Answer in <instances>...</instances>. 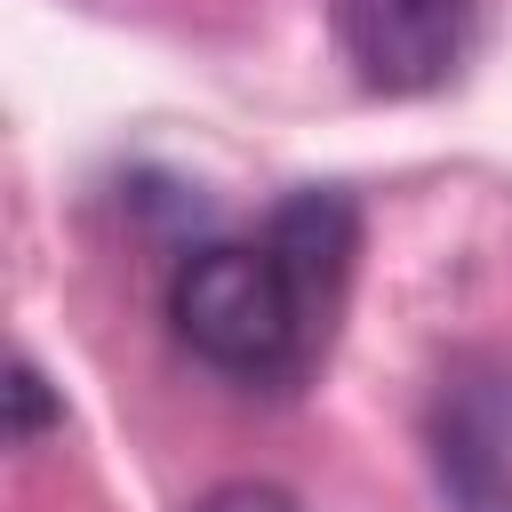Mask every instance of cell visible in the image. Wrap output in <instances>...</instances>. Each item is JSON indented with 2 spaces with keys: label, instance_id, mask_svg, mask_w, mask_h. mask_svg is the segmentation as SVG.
Masks as SVG:
<instances>
[{
  "label": "cell",
  "instance_id": "cell-6",
  "mask_svg": "<svg viewBox=\"0 0 512 512\" xmlns=\"http://www.w3.org/2000/svg\"><path fill=\"white\" fill-rule=\"evenodd\" d=\"M192 512H296V496L272 488V480H224V488H208Z\"/></svg>",
  "mask_w": 512,
  "mask_h": 512
},
{
  "label": "cell",
  "instance_id": "cell-5",
  "mask_svg": "<svg viewBox=\"0 0 512 512\" xmlns=\"http://www.w3.org/2000/svg\"><path fill=\"white\" fill-rule=\"evenodd\" d=\"M40 424H56V400H48L40 368H32V360H16V368H8V440H16V448H32V440H40Z\"/></svg>",
  "mask_w": 512,
  "mask_h": 512
},
{
  "label": "cell",
  "instance_id": "cell-4",
  "mask_svg": "<svg viewBox=\"0 0 512 512\" xmlns=\"http://www.w3.org/2000/svg\"><path fill=\"white\" fill-rule=\"evenodd\" d=\"M264 240H272V256L288 264V280L304 288V304H312V312H320V328H328V320H336V304H344L352 256H360V208H352L344 192L312 184V192H296V200H280V208H272Z\"/></svg>",
  "mask_w": 512,
  "mask_h": 512
},
{
  "label": "cell",
  "instance_id": "cell-1",
  "mask_svg": "<svg viewBox=\"0 0 512 512\" xmlns=\"http://www.w3.org/2000/svg\"><path fill=\"white\" fill-rule=\"evenodd\" d=\"M168 320L176 336L240 384H288L320 352V312L272 256V240H208L168 272Z\"/></svg>",
  "mask_w": 512,
  "mask_h": 512
},
{
  "label": "cell",
  "instance_id": "cell-2",
  "mask_svg": "<svg viewBox=\"0 0 512 512\" xmlns=\"http://www.w3.org/2000/svg\"><path fill=\"white\" fill-rule=\"evenodd\" d=\"M424 448L456 512H512V360H456L424 408Z\"/></svg>",
  "mask_w": 512,
  "mask_h": 512
},
{
  "label": "cell",
  "instance_id": "cell-3",
  "mask_svg": "<svg viewBox=\"0 0 512 512\" xmlns=\"http://www.w3.org/2000/svg\"><path fill=\"white\" fill-rule=\"evenodd\" d=\"M328 24L376 96H424L472 48V0H328Z\"/></svg>",
  "mask_w": 512,
  "mask_h": 512
}]
</instances>
